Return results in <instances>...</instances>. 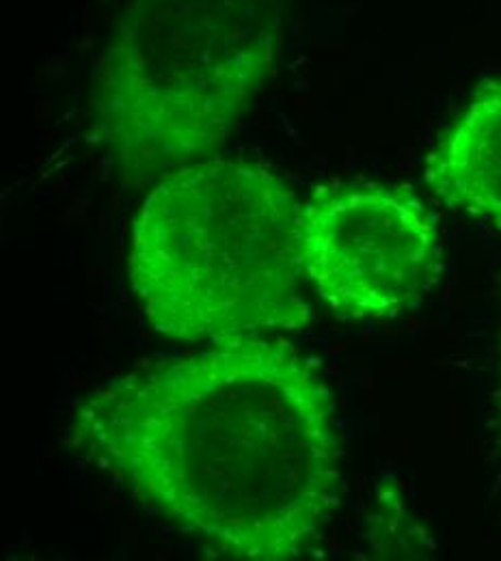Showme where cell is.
<instances>
[{"label":"cell","mask_w":501,"mask_h":561,"mask_svg":"<svg viewBox=\"0 0 501 561\" xmlns=\"http://www.w3.org/2000/svg\"><path fill=\"white\" fill-rule=\"evenodd\" d=\"M68 445L223 560H300L342 505L333 393L275 337L115 376L76 407Z\"/></svg>","instance_id":"1"},{"label":"cell","mask_w":501,"mask_h":561,"mask_svg":"<svg viewBox=\"0 0 501 561\" xmlns=\"http://www.w3.org/2000/svg\"><path fill=\"white\" fill-rule=\"evenodd\" d=\"M300 199L266 167L206 158L158 178L135 216L128 271L149 327L186 344L294 333L311 305Z\"/></svg>","instance_id":"2"},{"label":"cell","mask_w":501,"mask_h":561,"mask_svg":"<svg viewBox=\"0 0 501 561\" xmlns=\"http://www.w3.org/2000/svg\"><path fill=\"white\" fill-rule=\"evenodd\" d=\"M284 0H128L98 68L95 130L126 184L206 160L277 66Z\"/></svg>","instance_id":"3"},{"label":"cell","mask_w":501,"mask_h":561,"mask_svg":"<svg viewBox=\"0 0 501 561\" xmlns=\"http://www.w3.org/2000/svg\"><path fill=\"white\" fill-rule=\"evenodd\" d=\"M298 260L307 287L335 316L391 320L413 309L439 279V222L405 186H320L300 204Z\"/></svg>","instance_id":"4"},{"label":"cell","mask_w":501,"mask_h":561,"mask_svg":"<svg viewBox=\"0 0 501 561\" xmlns=\"http://www.w3.org/2000/svg\"><path fill=\"white\" fill-rule=\"evenodd\" d=\"M430 191L501 229V78L485 80L426 158Z\"/></svg>","instance_id":"5"}]
</instances>
